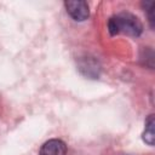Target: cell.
I'll list each match as a JSON object with an SVG mask.
<instances>
[{
    "label": "cell",
    "instance_id": "2",
    "mask_svg": "<svg viewBox=\"0 0 155 155\" xmlns=\"http://www.w3.org/2000/svg\"><path fill=\"white\" fill-rule=\"evenodd\" d=\"M65 7H67V12L75 21H85L90 15L88 5L86 1H82V0L65 1Z\"/></svg>",
    "mask_w": 155,
    "mask_h": 155
},
{
    "label": "cell",
    "instance_id": "3",
    "mask_svg": "<svg viewBox=\"0 0 155 155\" xmlns=\"http://www.w3.org/2000/svg\"><path fill=\"white\" fill-rule=\"evenodd\" d=\"M39 155H67V145L61 139H50L41 147Z\"/></svg>",
    "mask_w": 155,
    "mask_h": 155
},
{
    "label": "cell",
    "instance_id": "1",
    "mask_svg": "<svg viewBox=\"0 0 155 155\" xmlns=\"http://www.w3.org/2000/svg\"><path fill=\"white\" fill-rule=\"evenodd\" d=\"M114 19L117 34L124 33L130 36H138L143 30L140 21L130 12H121L117 16H114Z\"/></svg>",
    "mask_w": 155,
    "mask_h": 155
},
{
    "label": "cell",
    "instance_id": "4",
    "mask_svg": "<svg viewBox=\"0 0 155 155\" xmlns=\"http://www.w3.org/2000/svg\"><path fill=\"white\" fill-rule=\"evenodd\" d=\"M154 115H150L148 117V120L145 121V131L143 133V139L144 142H147L149 145L154 144V138H155V132H154Z\"/></svg>",
    "mask_w": 155,
    "mask_h": 155
}]
</instances>
